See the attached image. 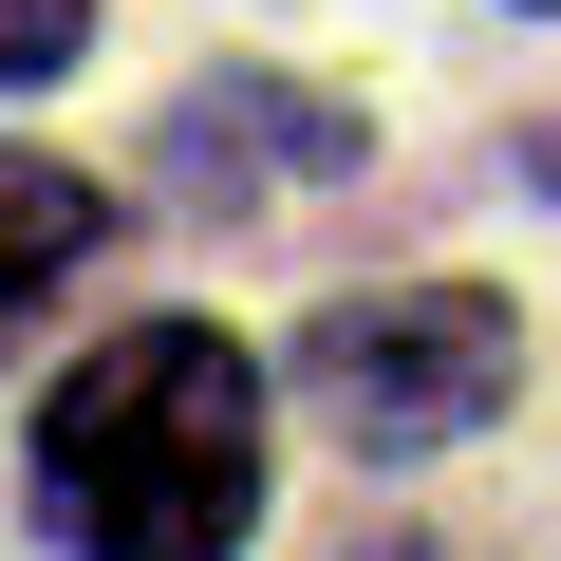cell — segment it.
Instances as JSON below:
<instances>
[{
    "label": "cell",
    "mask_w": 561,
    "mask_h": 561,
    "mask_svg": "<svg viewBox=\"0 0 561 561\" xmlns=\"http://www.w3.org/2000/svg\"><path fill=\"white\" fill-rule=\"evenodd\" d=\"M38 524L76 561H243L262 524V375L225 319H131L38 412Z\"/></svg>",
    "instance_id": "cell-1"
},
{
    "label": "cell",
    "mask_w": 561,
    "mask_h": 561,
    "mask_svg": "<svg viewBox=\"0 0 561 561\" xmlns=\"http://www.w3.org/2000/svg\"><path fill=\"white\" fill-rule=\"evenodd\" d=\"M524 393V319L486 300V280H393V300H319L300 337V412L337 449H468L486 412Z\"/></svg>",
    "instance_id": "cell-2"
},
{
    "label": "cell",
    "mask_w": 561,
    "mask_h": 561,
    "mask_svg": "<svg viewBox=\"0 0 561 561\" xmlns=\"http://www.w3.org/2000/svg\"><path fill=\"white\" fill-rule=\"evenodd\" d=\"M319 169H356V113L300 94V76H206L169 113V187L187 206H280V187H319Z\"/></svg>",
    "instance_id": "cell-3"
},
{
    "label": "cell",
    "mask_w": 561,
    "mask_h": 561,
    "mask_svg": "<svg viewBox=\"0 0 561 561\" xmlns=\"http://www.w3.org/2000/svg\"><path fill=\"white\" fill-rule=\"evenodd\" d=\"M113 243V187L57 150H0V356L38 337V300H76V262Z\"/></svg>",
    "instance_id": "cell-4"
},
{
    "label": "cell",
    "mask_w": 561,
    "mask_h": 561,
    "mask_svg": "<svg viewBox=\"0 0 561 561\" xmlns=\"http://www.w3.org/2000/svg\"><path fill=\"white\" fill-rule=\"evenodd\" d=\"M76 38H94V0H0V94H38Z\"/></svg>",
    "instance_id": "cell-5"
},
{
    "label": "cell",
    "mask_w": 561,
    "mask_h": 561,
    "mask_svg": "<svg viewBox=\"0 0 561 561\" xmlns=\"http://www.w3.org/2000/svg\"><path fill=\"white\" fill-rule=\"evenodd\" d=\"M393 561H412V542H393Z\"/></svg>",
    "instance_id": "cell-6"
}]
</instances>
